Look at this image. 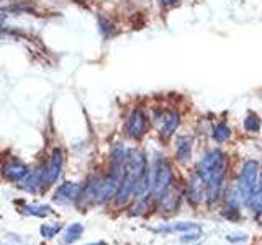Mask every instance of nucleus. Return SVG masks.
Segmentation results:
<instances>
[{"instance_id": "f257e3e1", "label": "nucleus", "mask_w": 262, "mask_h": 245, "mask_svg": "<svg viewBox=\"0 0 262 245\" xmlns=\"http://www.w3.org/2000/svg\"><path fill=\"white\" fill-rule=\"evenodd\" d=\"M195 174L200 177L205 185L208 206H215L223 196V188L228 174V159L221 149H210L205 152L195 167Z\"/></svg>"}, {"instance_id": "f03ea898", "label": "nucleus", "mask_w": 262, "mask_h": 245, "mask_svg": "<svg viewBox=\"0 0 262 245\" xmlns=\"http://www.w3.org/2000/svg\"><path fill=\"white\" fill-rule=\"evenodd\" d=\"M147 177H149V165H147V159L144 152L139 149H129L126 154V163H125V172H123L121 183L113 198L115 206L123 208V206H126L129 201H133L138 186L141 185Z\"/></svg>"}, {"instance_id": "7ed1b4c3", "label": "nucleus", "mask_w": 262, "mask_h": 245, "mask_svg": "<svg viewBox=\"0 0 262 245\" xmlns=\"http://www.w3.org/2000/svg\"><path fill=\"white\" fill-rule=\"evenodd\" d=\"M149 182H151V196L154 203H158L164 194H166L172 186H174V172H172L170 163L158 155L149 168Z\"/></svg>"}, {"instance_id": "20e7f679", "label": "nucleus", "mask_w": 262, "mask_h": 245, "mask_svg": "<svg viewBox=\"0 0 262 245\" xmlns=\"http://www.w3.org/2000/svg\"><path fill=\"white\" fill-rule=\"evenodd\" d=\"M260 175V163L257 160H246L239 170V174L236 177L234 183V193L243 204L249 200L251 193L254 191Z\"/></svg>"}, {"instance_id": "39448f33", "label": "nucleus", "mask_w": 262, "mask_h": 245, "mask_svg": "<svg viewBox=\"0 0 262 245\" xmlns=\"http://www.w3.org/2000/svg\"><path fill=\"white\" fill-rule=\"evenodd\" d=\"M102 185H103V175H92L87 178V182L84 185H80V191L76 201L80 211H85L95 206V204H100Z\"/></svg>"}, {"instance_id": "423d86ee", "label": "nucleus", "mask_w": 262, "mask_h": 245, "mask_svg": "<svg viewBox=\"0 0 262 245\" xmlns=\"http://www.w3.org/2000/svg\"><path fill=\"white\" fill-rule=\"evenodd\" d=\"M147 126H149V119H147V114L144 113V110L135 108L129 113V116L126 119L125 133L129 139L139 141V139H143L144 134L147 133Z\"/></svg>"}, {"instance_id": "0eeeda50", "label": "nucleus", "mask_w": 262, "mask_h": 245, "mask_svg": "<svg viewBox=\"0 0 262 245\" xmlns=\"http://www.w3.org/2000/svg\"><path fill=\"white\" fill-rule=\"evenodd\" d=\"M62 163H64V155L61 149H54L49 155V159L46 162V165L43 167L45 170V190H48L49 186H53L61 177L62 172Z\"/></svg>"}, {"instance_id": "6e6552de", "label": "nucleus", "mask_w": 262, "mask_h": 245, "mask_svg": "<svg viewBox=\"0 0 262 245\" xmlns=\"http://www.w3.org/2000/svg\"><path fill=\"white\" fill-rule=\"evenodd\" d=\"M161 126H159V134L164 141H167L176 134V131L180 126V113L177 110H166L161 111Z\"/></svg>"}, {"instance_id": "1a4fd4ad", "label": "nucleus", "mask_w": 262, "mask_h": 245, "mask_svg": "<svg viewBox=\"0 0 262 245\" xmlns=\"http://www.w3.org/2000/svg\"><path fill=\"white\" fill-rule=\"evenodd\" d=\"M185 196L187 200L190 201V204L193 206H199V204L205 203V198H207V191H205V185L200 180V177L195 174L190 175L188 178V183H187V188H185Z\"/></svg>"}, {"instance_id": "9d476101", "label": "nucleus", "mask_w": 262, "mask_h": 245, "mask_svg": "<svg viewBox=\"0 0 262 245\" xmlns=\"http://www.w3.org/2000/svg\"><path fill=\"white\" fill-rule=\"evenodd\" d=\"M80 191V185L76 182H64L56 188V191L53 194V201L57 204H69L76 203L77 196Z\"/></svg>"}, {"instance_id": "9b49d317", "label": "nucleus", "mask_w": 262, "mask_h": 245, "mask_svg": "<svg viewBox=\"0 0 262 245\" xmlns=\"http://www.w3.org/2000/svg\"><path fill=\"white\" fill-rule=\"evenodd\" d=\"M20 188L27 193L45 191V170H43V167L30 170L28 175L20 182Z\"/></svg>"}, {"instance_id": "f8f14e48", "label": "nucleus", "mask_w": 262, "mask_h": 245, "mask_svg": "<svg viewBox=\"0 0 262 245\" xmlns=\"http://www.w3.org/2000/svg\"><path fill=\"white\" fill-rule=\"evenodd\" d=\"M28 172H30L28 165H25L20 160H10V162H7L5 165H2L4 178L12 183H20L21 180L28 175Z\"/></svg>"}, {"instance_id": "ddd939ff", "label": "nucleus", "mask_w": 262, "mask_h": 245, "mask_svg": "<svg viewBox=\"0 0 262 245\" xmlns=\"http://www.w3.org/2000/svg\"><path fill=\"white\" fill-rule=\"evenodd\" d=\"M180 198H182V196H180L177 186L174 185L156 204H158V209L162 212L164 216H169V214H174V212L179 209V206H180Z\"/></svg>"}, {"instance_id": "4468645a", "label": "nucleus", "mask_w": 262, "mask_h": 245, "mask_svg": "<svg viewBox=\"0 0 262 245\" xmlns=\"http://www.w3.org/2000/svg\"><path fill=\"white\" fill-rule=\"evenodd\" d=\"M192 152H193V137L179 136L176 141V160L179 163H182V165H185V163L190 162Z\"/></svg>"}, {"instance_id": "2eb2a0df", "label": "nucleus", "mask_w": 262, "mask_h": 245, "mask_svg": "<svg viewBox=\"0 0 262 245\" xmlns=\"http://www.w3.org/2000/svg\"><path fill=\"white\" fill-rule=\"evenodd\" d=\"M244 206L248 208L251 212H254L256 216L262 211V178H259L256 188H254V191L251 193L249 200L246 201Z\"/></svg>"}, {"instance_id": "dca6fc26", "label": "nucleus", "mask_w": 262, "mask_h": 245, "mask_svg": "<svg viewBox=\"0 0 262 245\" xmlns=\"http://www.w3.org/2000/svg\"><path fill=\"white\" fill-rule=\"evenodd\" d=\"M192 231H200V226L195 223H177L172 226H164L154 229V232L159 234H172V232H192Z\"/></svg>"}, {"instance_id": "f3484780", "label": "nucleus", "mask_w": 262, "mask_h": 245, "mask_svg": "<svg viewBox=\"0 0 262 245\" xmlns=\"http://www.w3.org/2000/svg\"><path fill=\"white\" fill-rule=\"evenodd\" d=\"M211 137H213V141H215V142L223 144V142L228 141L229 137H231V128H229L225 121H218L211 129Z\"/></svg>"}, {"instance_id": "a211bd4d", "label": "nucleus", "mask_w": 262, "mask_h": 245, "mask_svg": "<svg viewBox=\"0 0 262 245\" xmlns=\"http://www.w3.org/2000/svg\"><path fill=\"white\" fill-rule=\"evenodd\" d=\"M82 234H84V226H82L80 223H74V224H71L68 229H66L64 237H62V242L66 245H71L74 242H77L80 239Z\"/></svg>"}, {"instance_id": "6ab92c4d", "label": "nucleus", "mask_w": 262, "mask_h": 245, "mask_svg": "<svg viewBox=\"0 0 262 245\" xmlns=\"http://www.w3.org/2000/svg\"><path fill=\"white\" fill-rule=\"evenodd\" d=\"M23 212L28 216H35V217H48L49 214H53V209L46 206V204H27L23 206Z\"/></svg>"}, {"instance_id": "aec40b11", "label": "nucleus", "mask_w": 262, "mask_h": 245, "mask_svg": "<svg viewBox=\"0 0 262 245\" xmlns=\"http://www.w3.org/2000/svg\"><path fill=\"white\" fill-rule=\"evenodd\" d=\"M61 229H62L61 223H53V224L46 223L39 227V234H41V237H45V239H53V237H56L61 232Z\"/></svg>"}, {"instance_id": "412c9836", "label": "nucleus", "mask_w": 262, "mask_h": 245, "mask_svg": "<svg viewBox=\"0 0 262 245\" xmlns=\"http://www.w3.org/2000/svg\"><path fill=\"white\" fill-rule=\"evenodd\" d=\"M243 125H244V129L248 131V133H257V131L260 129L262 121L256 113H249L248 116L244 118Z\"/></svg>"}, {"instance_id": "4be33fe9", "label": "nucleus", "mask_w": 262, "mask_h": 245, "mask_svg": "<svg viewBox=\"0 0 262 245\" xmlns=\"http://www.w3.org/2000/svg\"><path fill=\"white\" fill-rule=\"evenodd\" d=\"M228 242H243V240H248V237L243 235V237H226Z\"/></svg>"}, {"instance_id": "5701e85b", "label": "nucleus", "mask_w": 262, "mask_h": 245, "mask_svg": "<svg viewBox=\"0 0 262 245\" xmlns=\"http://www.w3.org/2000/svg\"><path fill=\"white\" fill-rule=\"evenodd\" d=\"M159 4H161V5H164V7H169V5L177 4V0H159Z\"/></svg>"}, {"instance_id": "b1692460", "label": "nucleus", "mask_w": 262, "mask_h": 245, "mask_svg": "<svg viewBox=\"0 0 262 245\" xmlns=\"http://www.w3.org/2000/svg\"><path fill=\"white\" fill-rule=\"evenodd\" d=\"M0 170H2V162H0Z\"/></svg>"}, {"instance_id": "393cba45", "label": "nucleus", "mask_w": 262, "mask_h": 245, "mask_svg": "<svg viewBox=\"0 0 262 245\" xmlns=\"http://www.w3.org/2000/svg\"><path fill=\"white\" fill-rule=\"evenodd\" d=\"M97 245H105V243H97Z\"/></svg>"}]
</instances>
